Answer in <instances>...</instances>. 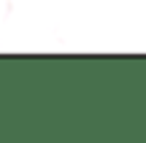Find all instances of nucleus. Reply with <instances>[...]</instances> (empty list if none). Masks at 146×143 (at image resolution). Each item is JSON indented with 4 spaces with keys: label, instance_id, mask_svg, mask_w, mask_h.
I'll return each mask as SVG.
<instances>
[]
</instances>
